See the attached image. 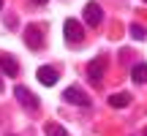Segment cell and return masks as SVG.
I'll return each mask as SVG.
<instances>
[{
	"mask_svg": "<svg viewBox=\"0 0 147 136\" xmlns=\"http://www.w3.org/2000/svg\"><path fill=\"white\" fill-rule=\"evenodd\" d=\"M128 104H131V93H115V95H109V106H112V109H125Z\"/></svg>",
	"mask_w": 147,
	"mask_h": 136,
	"instance_id": "cell-9",
	"label": "cell"
},
{
	"mask_svg": "<svg viewBox=\"0 0 147 136\" xmlns=\"http://www.w3.org/2000/svg\"><path fill=\"white\" fill-rule=\"evenodd\" d=\"M14 95H16V101H19L25 109H30V112H36L38 106H41V101H38L36 95H33V90L25 87V84H16V87H14Z\"/></svg>",
	"mask_w": 147,
	"mask_h": 136,
	"instance_id": "cell-1",
	"label": "cell"
},
{
	"mask_svg": "<svg viewBox=\"0 0 147 136\" xmlns=\"http://www.w3.org/2000/svg\"><path fill=\"white\" fill-rule=\"evenodd\" d=\"M0 73L14 79L16 73H19V60H16L14 55H0Z\"/></svg>",
	"mask_w": 147,
	"mask_h": 136,
	"instance_id": "cell-6",
	"label": "cell"
},
{
	"mask_svg": "<svg viewBox=\"0 0 147 136\" xmlns=\"http://www.w3.org/2000/svg\"><path fill=\"white\" fill-rule=\"evenodd\" d=\"M131 38H134V41H144V38H147V30L139 25V22H134V25H131Z\"/></svg>",
	"mask_w": 147,
	"mask_h": 136,
	"instance_id": "cell-12",
	"label": "cell"
},
{
	"mask_svg": "<svg viewBox=\"0 0 147 136\" xmlns=\"http://www.w3.org/2000/svg\"><path fill=\"white\" fill-rule=\"evenodd\" d=\"M0 93H3V73H0Z\"/></svg>",
	"mask_w": 147,
	"mask_h": 136,
	"instance_id": "cell-15",
	"label": "cell"
},
{
	"mask_svg": "<svg viewBox=\"0 0 147 136\" xmlns=\"http://www.w3.org/2000/svg\"><path fill=\"white\" fill-rule=\"evenodd\" d=\"M144 3H147V0H144Z\"/></svg>",
	"mask_w": 147,
	"mask_h": 136,
	"instance_id": "cell-18",
	"label": "cell"
},
{
	"mask_svg": "<svg viewBox=\"0 0 147 136\" xmlns=\"http://www.w3.org/2000/svg\"><path fill=\"white\" fill-rule=\"evenodd\" d=\"M144 136H147V131H144Z\"/></svg>",
	"mask_w": 147,
	"mask_h": 136,
	"instance_id": "cell-17",
	"label": "cell"
},
{
	"mask_svg": "<svg viewBox=\"0 0 147 136\" xmlns=\"http://www.w3.org/2000/svg\"><path fill=\"white\" fill-rule=\"evenodd\" d=\"M63 98L68 101V104H76V106H90V95H87V93H82V87H76V84L65 90Z\"/></svg>",
	"mask_w": 147,
	"mask_h": 136,
	"instance_id": "cell-7",
	"label": "cell"
},
{
	"mask_svg": "<svg viewBox=\"0 0 147 136\" xmlns=\"http://www.w3.org/2000/svg\"><path fill=\"white\" fill-rule=\"evenodd\" d=\"M25 44H27V49H33V52H38V49L44 46V30H41V25H27L25 27Z\"/></svg>",
	"mask_w": 147,
	"mask_h": 136,
	"instance_id": "cell-2",
	"label": "cell"
},
{
	"mask_svg": "<svg viewBox=\"0 0 147 136\" xmlns=\"http://www.w3.org/2000/svg\"><path fill=\"white\" fill-rule=\"evenodd\" d=\"M5 22H8V27H16V16H14V14L5 16Z\"/></svg>",
	"mask_w": 147,
	"mask_h": 136,
	"instance_id": "cell-13",
	"label": "cell"
},
{
	"mask_svg": "<svg viewBox=\"0 0 147 136\" xmlns=\"http://www.w3.org/2000/svg\"><path fill=\"white\" fill-rule=\"evenodd\" d=\"M63 33H65V41H71V44H82L84 41V27H82L79 19H68Z\"/></svg>",
	"mask_w": 147,
	"mask_h": 136,
	"instance_id": "cell-3",
	"label": "cell"
},
{
	"mask_svg": "<svg viewBox=\"0 0 147 136\" xmlns=\"http://www.w3.org/2000/svg\"><path fill=\"white\" fill-rule=\"evenodd\" d=\"M82 16H84V22H87L90 27H95V25L104 22V11H101L98 3H87V5H84V11H82Z\"/></svg>",
	"mask_w": 147,
	"mask_h": 136,
	"instance_id": "cell-5",
	"label": "cell"
},
{
	"mask_svg": "<svg viewBox=\"0 0 147 136\" xmlns=\"http://www.w3.org/2000/svg\"><path fill=\"white\" fill-rule=\"evenodd\" d=\"M47 136H68V131H65L63 125H57V123H47Z\"/></svg>",
	"mask_w": 147,
	"mask_h": 136,
	"instance_id": "cell-11",
	"label": "cell"
},
{
	"mask_svg": "<svg viewBox=\"0 0 147 136\" xmlns=\"http://www.w3.org/2000/svg\"><path fill=\"white\" fill-rule=\"evenodd\" d=\"M131 79L134 84H147V63H136L131 68Z\"/></svg>",
	"mask_w": 147,
	"mask_h": 136,
	"instance_id": "cell-10",
	"label": "cell"
},
{
	"mask_svg": "<svg viewBox=\"0 0 147 136\" xmlns=\"http://www.w3.org/2000/svg\"><path fill=\"white\" fill-rule=\"evenodd\" d=\"M36 76H38V82H41V84H47V87L57 84V71H55L52 65H41V68L36 71Z\"/></svg>",
	"mask_w": 147,
	"mask_h": 136,
	"instance_id": "cell-8",
	"label": "cell"
},
{
	"mask_svg": "<svg viewBox=\"0 0 147 136\" xmlns=\"http://www.w3.org/2000/svg\"><path fill=\"white\" fill-rule=\"evenodd\" d=\"M106 63H109V60L101 55V57H95L93 63L87 65V76H90V82H93V84H101V79H104V71H106Z\"/></svg>",
	"mask_w": 147,
	"mask_h": 136,
	"instance_id": "cell-4",
	"label": "cell"
},
{
	"mask_svg": "<svg viewBox=\"0 0 147 136\" xmlns=\"http://www.w3.org/2000/svg\"><path fill=\"white\" fill-rule=\"evenodd\" d=\"M33 3H36V5H47V0H33Z\"/></svg>",
	"mask_w": 147,
	"mask_h": 136,
	"instance_id": "cell-14",
	"label": "cell"
},
{
	"mask_svg": "<svg viewBox=\"0 0 147 136\" xmlns=\"http://www.w3.org/2000/svg\"><path fill=\"white\" fill-rule=\"evenodd\" d=\"M0 8H3V0H0Z\"/></svg>",
	"mask_w": 147,
	"mask_h": 136,
	"instance_id": "cell-16",
	"label": "cell"
}]
</instances>
